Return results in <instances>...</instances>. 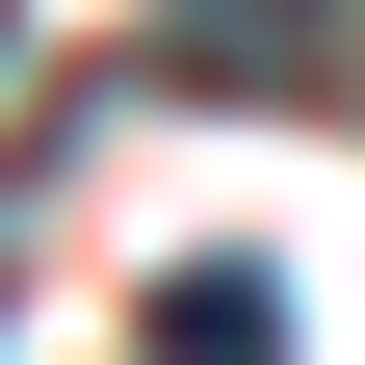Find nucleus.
Listing matches in <instances>:
<instances>
[{
	"label": "nucleus",
	"mask_w": 365,
	"mask_h": 365,
	"mask_svg": "<svg viewBox=\"0 0 365 365\" xmlns=\"http://www.w3.org/2000/svg\"><path fill=\"white\" fill-rule=\"evenodd\" d=\"M157 53H182V78H235V105H287V78L339 53V0H182Z\"/></svg>",
	"instance_id": "nucleus-1"
},
{
	"label": "nucleus",
	"mask_w": 365,
	"mask_h": 365,
	"mask_svg": "<svg viewBox=\"0 0 365 365\" xmlns=\"http://www.w3.org/2000/svg\"><path fill=\"white\" fill-rule=\"evenodd\" d=\"M157 365H287V287H261V261H182L157 287Z\"/></svg>",
	"instance_id": "nucleus-2"
}]
</instances>
